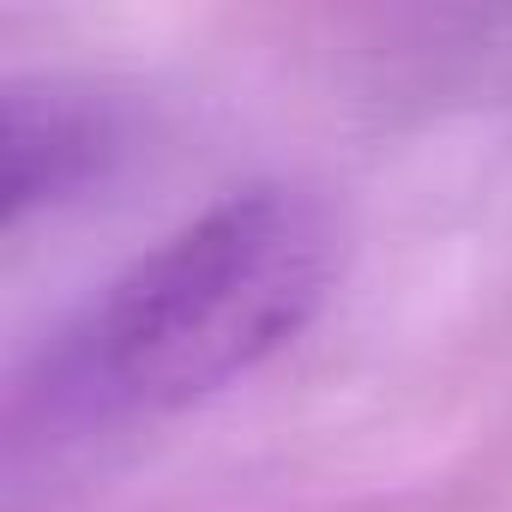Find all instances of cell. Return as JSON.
<instances>
[{
  "mask_svg": "<svg viewBox=\"0 0 512 512\" xmlns=\"http://www.w3.org/2000/svg\"><path fill=\"white\" fill-rule=\"evenodd\" d=\"M338 272V229L296 187H247L175 229L103 296L79 386L103 410H175L284 350Z\"/></svg>",
  "mask_w": 512,
  "mask_h": 512,
  "instance_id": "6da1fadb",
  "label": "cell"
}]
</instances>
